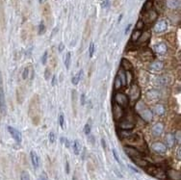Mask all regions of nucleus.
Returning <instances> with one entry per match:
<instances>
[{"label": "nucleus", "instance_id": "obj_1", "mask_svg": "<svg viewBox=\"0 0 181 180\" xmlns=\"http://www.w3.org/2000/svg\"><path fill=\"white\" fill-rule=\"evenodd\" d=\"M123 150L124 152L126 153V155L129 157L135 165H137L138 167L145 169L147 166L149 164V163L144 159V156H143V153L138 150L137 148H135L133 147H130V145H125L123 147Z\"/></svg>", "mask_w": 181, "mask_h": 180}, {"label": "nucleus", "instance_id": "obj_2", "mask_svg": "<svg viewBox=\"0 0 181 180\" xmlns=\"http://www.w3.org/2000/svg\"><path fill=\"white\" fill-rule=\"evenodd\" d=\"M135 111L140 116L141 119L144 120L145 122H150L153 119V113L151 109H149L144 103V101H142L140 99L135 103Z\"/></svg>", "mask_w": 181, "mask_h": 180}, {"label": "nucleus", "instance_id": "obj_3", "mask_svg": "<svg viewBox=\"0 0 181 180\" xmlns=\"http://www.w3.org/2000/svg\"><path fill=\"white\" fill-rule=\"evenodd\" d=\"M125 141L128 143V145L133 147L135 148H137L140 151H147V144H145V140L138 134H130L129 136H127L125 138Z\"/></svg>", "mask_w": 181, "mask_h": 180}, {"label": "nucleus", "instance_id": "obj_4", "mask_svg": "<svg viewBox=\"0 0 181 180\" xmlns=\"http://www.w3.org/2000/svg\"><path fill=\"white\" fill-rule=\"evenodd\" d=\"M29 117H31L34 124H38L40 122L41 114H40V101L38 95H35L31 100L30 106H29Z\"/></svg>", "mask_w": 181, "mask_h": 180}, {"label": "nucleus", "instance_id": "obj_5", "mask_svg": "<svg viewBox=\"0 0 181 180\" xmlns=\"http://www.w3.org/2000/svg\"><path fill=\"white\" fill-rule=\"evenodd\" d=\"M145 172H147L148 175L152 176V177L160 179V180H166L167 179L166 171H164L162 168L148 164L147 167L145 168Z\"/></svg>", "mask_w": 181, "mask_h": 180}, {"label": "nucleus", "instance_id": "obj_6", "mask_svg": "<svg viewBox=\"0 0 181 180\" xmlns=\"http://www.w3.org/2000/svg\"><path fill=\"white\" fill-rule=\"evenodd\" d=\"M114 100H115V103H117L118 105L123 107V108L127 107L128 103H129V98H128V96L125 95L124 92H118L115 93Z\"/></svg>", "mask_w": 181, "mask_h": 180}, {"label": "nucleus", "instance_id": "obj_7", "mask_svg": "<svg viewBox=\"0 0 181 180\" xmlns=\"http://www.w3.org/2000/svg\"><path fill=\"white\" fill-rule=\"evenodd\" d=\"M112 113H113V119H114L115 122H120L125 115L124 108L120 105H118L117 103H114L113 104Z\"/></svg>", "mask_w": 181, "mask_h": 180}, {"label": "nucleus", "instance_id": "obj_8", "mask_svg": "<svg viewBox=\"0 0 181 180\" xmlns=\"http://www.w3.org/2000/svg\"><path fill=\"white\" fill-rule=\"evenodd\" d=\"M141 96V89L137 84H132L130 86V90H129V98L132 102L136 103L140 99Z\"/></svg>", "mask_w": 181, "mask_h": 180}, {"label": "nucleus", "instance_id": "obj_9", "mask_svg": "<svg viewBox=\"0 0 181 180\" xmlns=\"http://www.w3.org/2000/svg\"><path fill=\"white\" fill-rule=\"evenodd\" d=\"M143 18H144V20H143L144 22L151 23V22L155 21V20L157 19L158 14H157V12L155 11V10L150 9V10H148V11L144 13V16H143Z\"/></svg>", "mask_w": 181, "mask_h": 180}, {"label": "nucleus", "instance_id": "obj_10", "mask_svg": "<svg viewBox=\"0 0 181 180\" xmlns=\"http://www.w3.org/2000/svg\"><path fill=\"white\" fill-rule=\"evenodd\" d=\"M6 101H5V93L3 91L2 80L0 77V113L2 115H6Z\"/></svg>", "mask_w": 181, "mask_h": 180}, {"label": "nucleus", "instance_id": "obj_11", "mask_svg": "<svg viewBox=\"0 0 181 180\" xmlns=\"http://www.w3.org/2000/svg\"><path fill=\"white\" fill-rule=\"evenodd\" d=\"M151 149L158 154H165L167 152V145L161 142H155L151 144Z\"/></svg>", "mask_w": 181, "mask_h": 180}, {"label": "nucleus", "instance_id": "obj_12", "mask_svg": "<svg viewBox=\"0 0 181 180\" xmlns=\"http://www.w3.org/2000/svg\"><path fill=\"white\" fill-rule=\"evenodd\" d=\"M167 178L170 180H181V172L177 169H169L166 171Z\"/></svg>", "mask_w": 181, "mask_h": 180}, {"label": "nucleus", "instance_id": "obj_13", "mask_svg": "<svg viewBox=\"0 0 181 180\" xmlns=\"http://www.w3.org/2000/svg\"><path fill=\"white\" fill-rule=\"evenodd\" d=\"M164 124L162 122H156L151 128V133L154 137H159L164 132Z\"/></svg>", "mask_w": 181, "mask_h": 180}, {"label": "nucleus", "instance_id": "obj_14", "mask_svg": "<svg viewBox=\"0 0 181 180\" xmlns=\"http://www.w3.org/2000/svg\"><path fill=\"white\" fill-rule=\"evenodd\" d=\"M8 131L9 133L11 134V136L15 139V141L16 142L17 144H21L22 142V136H21V133L19 132V130L16 129L12 126H8Z\"/></svg>", "mask_w": 181, "mask_h": 180}, {"label": "nucleus", "instance_id": "obj_15", "mask_svg": "<svg viewBox=\"0 0 181 180\" xmlns=\"http://www.w3.org/2000/svg\"><path fill=\"white\" fill-rule=\"evenodd\" d=\"M145 98L149 102L157 101L160 98V92L158 91H156V90H150V91H148L145 93Z\"/></svg>", "mask_w": 181, "mask_h": 180}, {"label": "nucleus", "instance_id": "obj_16", "mask_svg": "<svg viewBox=\"0 0 181 180\" xmlns=\"http://www.w3.org/2000/svg\"><path fill=\"white\" fill-rule=\"evenodd\" d=\"M168 28V21L165 19L159 20V21L156 22V24L154 25V31L156 33H163L165 32Z\"/></svg>", "mask_w": 181, "mask_h": 180}, {"label": "nucleus", "instance_id": "obj_17", "mask_svg": "<svg viewBox=\"0 0 181 180\" xmlns=\"http://www.w3.org/2000/svg\"><path fill=\"white\" fill-rule=\"evenodd\" d=\"M135 127V122L131 120H120V128L121 130H128L130 131Z\"/></svg>", "mask_w": 181, "mask_h": 180}, {"label": "nucleus", "instance_id": "obj_18", "mask_svg": "<svg viewBox=\"0 0 181 180\" xmlns=\"http://www.w3.org/2000/svg\"><path fill=\"white\" fill-rule=\"evenodd\" d=\"M140 58L142 59L143 61L147 62V61H151L153 59V54H152V51L148 48H145L143 49L141 52H140Z\"/></svg>", "mask_w": 181, "mask_h": 180}, {"label": "nucleus", "instance_id": "obj_19", "mask_svg": "<svg viewBox=\"0 0 181 180\" xmlns=\"http://www.w3.org/2000/svg\"><path fill=\"white\" fill-rule=\"evenodd\" d=\"M150 38H151V32L149 30H147V31H145V32H142L141 36L137 41H138L139 44H141L142 46V44L148 43V41L150 40Z\"/></svg>", "mask_w": 181, "mask_h": 180}, {"label": "nucleus", "instance_id": "obj_20", "mask_svg": "<svg viewBox=\"0 0 181 180\" xmlns=\"http://www.w3.org/2000/svg\"><path fill=\"white\" fill-rule=\"evenodd\" d=\"M153 50L155 51V53H157L159 55H164L167 53V51H168V47H167L166 43H161L153 46Z\"/></svg>", "mask_w": 181, "mask_h": 180}, {"label": "nucleus", "instance_id": "obj_21", "mask_svg": "<svg viewBox=\"0 0 181 180\" xmlns=\"http://www.w3.org/2000/svg\"><path fill=\"white\" fill-rule=\"evenodd\" d=\"M30 158H31V162L33 164V167L35 169H38L40 167V157L39 155L37 154L36 151L32 150L30 152Z\"/></svg>", "mask_w": 181, "mask_h": 180}, {"label": "nucleus", "instance_id": "obj_22", "mask_svg": "<svg viewBox=\"0 0 181 180\" xmlns=\"http://www.w3.org/2000/svg\"><path fill=\"white\" fill-rule=\"evenodd\" d=\"M164 68V63L162 61H154L150 64V70L153 71H161Z\"/></svg>", "mask_w": 181, "mask_h": 180}, {"label": "nucleus", "instance_id": "obj_23", "mask_svg": "<svg viewBox=\"0 0 181 180\" xmlns=\"http://www.w3.org/2000/svg\"><path fill=\"white\" fill-rule=\"evenodd\" d=\"M166 143H167V145H168L169 147H175V144L176 143V138L175 135H172V134H167V136H166Z\"/></svg>", "mask_w": 181, "mask_h": 180}, {"label": "nucleus", "instance_id": "obj_24", "mask_svg": "<svg viewBox=\"0 0 181 180\" xmlns=\"http://www.w3.org/2000/svg\"><path fill=\"white\" fill-rule=\"evenodd\" d=\"M152 113H155L156 115L162 116L165 113V107L162 104H155L152 108Z\"/></svg>", "mask_w": 181, "mask_h": 180}, {"label": "nucleus", "instance_id": "obj_25", "mask_svg": "<svg viewBox=\"0 0 181 180\" xmlns=\"http://www.w3.org/2000/svg\"><path fill=\"white\" fill-rule=\"evenodd\" d=\"M120 64H121V68H123V70H125V71L133 70V65H132V64L127 60V59L123 58V60H121V63H120Z\"/></svg>", "mask_w": 181, "mask_h": 180}, {"label": "nucleus", "instance_id": "obj_26", "mask_svg": "<svg viewBox=\"0 0 181 180\" xmlns=\"http://www.w3.org/2000/svg\"><path fill=\"white\" fill-rule=\"evenodd\" d=\"M153 5H154L155 9L157 10L158 12H160V13L164 12L165 3H164L163 0H154V2H153Z\"/></svg>", "mask_w": 181, "mask_h": 180}, {"label": "nucleus", "instance_id": "obj_27", "mask_svg": "<svg viewBox=\"0 0 181 180\" xmlns=\"http://www.w3.org/2000/svg\"><path fill=\"white\" fill-rule=\"evenodd\" d=\"M81 150H82V145H81V144H80V142L77 141V140L74 141V143H73V152H74V154L79 155Z\"/></svg>", "mask_w": 181, "mask_h": 180}, {"label": "nucleus", "instance_id": "obj_28", "mask_svg": "<svg viewBox=\"0 0 181 180\" xmlns=\"http://www.w3.org/2000/svg\"><path fill=\"white\" fill-rule=\"evenodd\" d=\"M82 74H83V70H79L77 73H76L73 77H72V79H71V83L73 85H77L78 83H79V81H80V79H81V77H82Z\"/></svg>", "mask_w": 181, "mask_h": 180}, {"label": "nucleus", "instance_id": "obj_29", "mask_svg": "<svg viewBox=\"0 0 181 180\" xmlns=\"http://www.w3.org/2000/svg\"><path fill=\"white\" fill-rule=\"evenodd\" d=\"M141 34H142V30L135 29V30L133 31V33H132V35H131V41H133V43H136V41L139 40V38H140Z\"/></svg>", "mask_w": 181, "mask_h": 180}, {"label": "nucleus", "instance_id": "obj_30", "mask_svg": "<svg viewBox=\"0 0 181 180\" xmlns=\"http://www.w3.org/2000/svg\"><path fill=\"white\" fill-rule=\"evenodd\" d=\"M118 76L120 77L121 83H123V86H126V81H125V70H123V68H120L119 71H118Z\"/></svg>", "mask_w": 181, "mask_h": 180}, {"label": "nucleus", "instance_id": "obj_31", "mask_svg": "<svg viewBox=\"0 0 181 180\" xmlns=\"http://www.w3.org/2000/svg\"><path fill=\"white\" fill-rule=\"evenodd\" d=\"M121 87H123V83H121L119 76L117 75L114 80V89L116 90V91H119V90L121 89Z\"/></svg>", "mask_w": 181, "mask_h": 180}, {"label": "nucleus", "instance_id": "obj_32", "mask_svg": "<svg viewBox=\"0 0 181 180\" xmlns=\"http://www.w3.org/2000/svg\"><path fill=\"white\" fill-rule=\"evenodd\" d=\"M125 81H126V85H130L133 81V73L131 70L125 71Z\"/></svg>", "mask_w": 181, "mask_h": 180}, {"label": "nucleus", "instance_id": "obj_33", "mask_svg": "<svg viewBox=\"0 0 181 180\" xmlns=\"http://www.w3.org/2000/svg\"><path fill=\"white\" fill-rule=\"evenodd\" d=\"M71 52H68L66 54V57H65V67L67 68V70L69 68V65H71Z\"/></svg>", "mask_w": 181, "mask_h": 180}, {"label": "nucleus", "instance_id": "obj_34", "mask_svg": "<svg viewBox=\"0 0 181 180\" xmlns=\"http://www.w3.org/2000/svg\"><path fill=\"white\" fill-rule=\"evenodd\" d=\"M167 4L172 9H175L177 6L179 5V0H168L167 1Z\"/></svg>", "mask_w": 181, "mask_h": 180}, {"label": "nucleus", "instance_id": "obj_35", "mask_svg": "<svg viewBox=\"0 0 181 180\" xmlns=\"http://www.w3.org/2000/svg\"><path fill=\"white\" fill-rule=\"evenodd\" d=\"M152 6H153V1H152V0H148V1L145 3L144 7H143V11H144V12L148 11V10H150L152 8Z\"/></svg>", "mask_w": 181, "mask_h": 180}, {"label": "nucleus", "instance_id": "obj_36", "mask_svg": "<svg viewBox=\"0 0 181 180\" xmlns=\"http://www.w3.org/2000/svg\"><path fill=\"white\" fill-rule=\"evenodd\" d=\"M76 95H77V92L76 91H72L71 92V96H72V105H73V112L76 113Z\"/></svg>", "mask_w": 181, "mask_h": 180}, {"label": "nucleus", "instance_id": "obj_37", "mask_svg": "<svg viewBox=\"0 0 181 180\" xmlns=\"http://www.w3.org/2000/svg\"><path fill=\"white\" fill-rule=\"evenodd\" d=\"M166 39L168 40V41H170L172 44H175V34H169V35H167Z\"/></svg>", "mask_w": 181, "mask_h": 180}, {"label": "nucleus", "instance_id": "obj_38", "mask_svg": "<svg viewBox=\"0 0 181 180\" xmlns=\"http://www.w3.org/2000/svg\"><path fill=\"white\" fill-rule=\"evenodd\" d=\"M158 83L160 85H167L168 84V77L167 76H161V77H159Z\"/></svg>", "mask_w": 181, "mask_h": 180}, {"label": "nucleus", "instance_id": "obj_39", "mask_svg": "<svg viewBox=\"0 0 181 180\" xmlns=\"http://www.w3.org/2000/svg\"><path fill=\"white\" fill-rule=\"evenodd\" d=\"M45 25H44V23L43 21H41L40 23V25H39V35H43V34L45 33Z\"/></svg>", "mask_w": 181, "mask_h": 180}, {"label": "nucleus", "instance_id": "obj_40", "mask_svg": "<svg viewBox=\"0 0 181 180\" xmlns=\"http://www.w3.org/2000/svg\"><path fill=\"white\" fill-rule=\"evenodd\" d=\"M50 14H51V12H50L49 6L46 5V6L44 7V9H43V15H44V16H45V18H49Z\"/></svg>", "mask_w": 181, "mask_h": 180}, {"label": "nucleus", "instance_id": "obj_41", "mask_svg": "<svg viewBox=\"0 0 181 180\" xmlns=\"http://www.w3.org/2000/svg\"><path fill=\"white\" fill-rule=\"evenodd\" d=\"M93 53H95V43H90V47H89V57L92 58L93 56Z\"/></svg>", "mask_w": 181, "mask_h": 180}, {"label": "nucleus", "instance_id": "obj_42", "mask_svg": "<svg viewBox=\"0 0 181 180\" xmlns=\"http://www.w3.org/2000/svg\"><path fill=\"white\" fill-rule=\"evenodd\" d=\"M144 26H145V22L143 21L142 19H139L138 22L136 23V29L137 30H142L144 29Z\"/></svg>", "mask_w": 181, "mask_h": 180}, {"label": "nucleus", "instance_id": "obj_43", "mask_svg": "<svg viewBox=\"0 0 181 180\" xmlns=\"http://www.w3.org/2000/svg\"><path fill=\"white\" fill-rule=\"evenodd\" d=\"M20 180H30V175L27 171H22L20 174Z\"/></svg>", "mask_w": 181, "mask_h": 180}, {"label": "nucleus", "instance_id": "obj_44", "mask_svg": "<svg viewBox=\"0 0 181 180\" xmlns=\"http://www.w3.org/2000/svg\"><path fill=\"white\" fill-rule=\"evenodd\" d=\"M28 76H29V68L26 67L25 68H24L23 72H22V78L25 80V79L28 78Z\"/></svg>", "mask_w": 181, "mask_h": 180}, {"label": "nucleus", "instance_id": "obj_45", "mask_svg": "<svg viewBox=\"0 0 181 180\" xmlns=\"http://www.w3.org/2000/svg\"><path fill=\"white\" fill-rule=\"evenodd\" d=\"M44 78H45V80H49L51 78V71L49 68H46V70H44Z\"/></svg>", "mask_w": 181, "mask_h": 180}, {"label": "nucleus", "instance_id": "obj_46", "mask_svg": "<svg viewBox=\"0 0 181 180\" xmlns=\"http://www.w3.org/2000/svg\"><path fill=\"white\" fill-rule=\"evenodd\" d=\"M84 133L86 135H90V125L89 123H87L86 125L84 126Z\"/></svg>", "mask_w": 181, "mask_h": 180}, {"label": "nucleus", "instance_id": "obj_47", "mask_svg": "<svg viewBox=\"0 0 181 180\" xmlns=\"http://www.w3.org/2000/svg\"><path fill=\"white\" fill-rule=\"evenodd\" d=\"M64 122H65V119H64V115L61 114L60 116H59V124H60V126L63 128L64 127Z\"/></svg>", "mask_w": 181, "mask_h": 180}, {"label": "nucleus", "instance_id": "obj_48", "mask_svg": "<svg viewBox=\"0 0 181 180\" xmlns=\"http://www.w3.org/2000/svg\"><path fill=\"white\" fill-rule=\"evenodd\" d=\"M49 141L50 143H55V141H56V136H55V134L53 132H50L49 133Z\"/></svg>", "mask_w": 181, "mask_h": 180}, {"label": "nucleus", "instance_id": "obj_49", "mask_svg": "<svg viewBox=\"0 0 181 180\" xmlns=\"http://www.w3.org/2000/svg\"><path fill=\"white\" fill-rule=\"evenodd\" d=\"M46 61H47V51H45V52L43 53V57H41V63H43V65L46 64Z\"/></svg>", "mask_w": 181, "mask_h": 180}, {"label": "nucleus", "instance_id": "obj_50", "mask_svg": "<svg viewBox=\"0 0 181 180\" xmlns=\"http://www.w3.org/2000/svg\"><path fill=\"white\" fill-rule=\"evenodd\" d=\"M80 102H81V105H85V103H86V95H85V93H82L81 96H80Z\"/></svg>", "mask_w": 181, "mask_h": 180}, {"label": "nucleus", "instance_id": "obj_51", "mask_svg": "<svg viewBox=\"0 0 181 180\" xmlns=\"http://www.w3.org/2000/svg\"><path fill=\"white\" fill-rule=\"evenodd\" d=\"M113 155H114L115 159H116V161H117L118 163H119V164H120V161L119 155H118V153H117V150H116V149H113Z\"/></svg>", "mask_w": 181, "mask_h": 180}, {"label": "nucleus", "instance_id": "obj_52", "mask_svg": "<svg viewBox=\"0 0 181 180\" xmlns=\"http://www.w3.org/2000/svg\"><path fill=\"white\" fill-rule=\"evenodd\" d=\"M61 141L65 144V145H66V147H71V143H69V141H68V139H65V138H62Z\"/></svg>", "mask_w": 181, "mask_h": 180}, {"label": "nucleus", "instance_id": "obj_53", "mask_svg": "<svg viewBox=\"0 0 181 180\" xmlns=\"http://www.w3.org/2000/svg\"><path fill=\"white\" fill-rule=\"evenodd\" d=\"M109 6H110V2H109V0H105L103 3H102V8H105V9H108L109 8Z\"/></svg>", "mask_w": 181, "mask_h": 180}, {"label": "nucleus", "instance_id": "obj_54", "mask_svg": "<svg viewBox=\"0 0 181 180\" xmlns=\"http://www.w3.org/2000/svg\"><path fill=\"white\" fill-rule=\"evenodd\" d=\"M90 35V28H89V22L87 23V26H86V31H85V38L87 39L88 36Z\"/></svg>", "mask_w": 181, "mask_h": 180}, {"label": "nucleus", "instance_id": "obj_55", "mask_svg": "<svg viewBox=\"0 0 181 180\" xmlns=\"http://www.w3.org/2000/svg\"><path fill=\"white\" fill-rule=\"evenodd\" d=\"M57 84V77H56V75H54L53 77H52V81H51V85L52 86H55Z\"/></svg>", "mask_w": 181, "mask_h": 180}, {"label": "nucleus", "instance_id": "obj_56", "mask_svg": "<svg viewBox=\"0 0 181 180\" xmlns=\"http://www.w3.org/2000/svg\"><path fill=\"white\" fill-rule=\"evenodd\" d=\"M181 151H180V147H178V149H177V152H176V157H177V159H178V160L180 161L181 160Z\"/></svg>", "mask_w": 181, "mask_h": 180}, {"label": "nucleus", "instance_id": "obj_57", "mask_svg": "<svg viewBox=\"0 0 181 180\" xmlns=\"http://www.w3.org/2000/svg\"><path fill=\"white\" fill-rule=\"evenodd\" d=\"M38 180H48V179H47L46 174H41V175L40 176L39 179H38Z\"/></svg>", "mask_w": 181, "mask_h": 180}, {"label": "nucleus", "instance_id": "obj_58", "mask_svg": "<svg viewBox=\"0 0 181 180\" xmlns=\"http://www.w3.org/2000/svg\"><path fill=\"white\" fill-rule=\"evenodd\" d=\"M66 172H67V174H69V164H68V160L66 161Z\"/></svg>", "mask_w": 181, "mask_h": 180}, {"label": "nucleus", "instance_id": "obj_59", "mask_svg": "<svg viewBox=\"0 0 181 180\" xmlns=\"http://www.w3.org/2000/svg\"><path fill=\"white\" fill-rule=\"evenodd\" d=\"M101 144H102V147H103V148L104 149H107V147H106V143H105V140L104 139H101Z\"/></svg>", "mask_w": 181, "mask_h": 180}, {"label": "nucleus", "instance_id": "obj_60", "mask_svg": "<svg viewBox=\"0 0 181 180\" xmlns=\"http://www.w3.org/2000/svg\"><path fill=\"white\" fill-rule=\"evenodd\" d=\"M58 50H59V52H62V51L64 50V44L60 43V46H59V47H58Z\"/></svg>", "mask_w": 181, "mask_h": 180}, {"label": "nucleus", "instance_id": "obj_61", "mask_svg": "<svg viewBox=\"0 0 181 180\" xmlns=\"http://www.w3.org/2000/svg\"><path fill=\"white\" fill-rule=\"evenodd\" d=\"M130 28H131V24H128V26L126 27V29H125V34H127L128 32H129Z\"/></svg>", "mask_w": 181, "mask_h": 180}, {"label": "nucleus", "instance_id": "obj_62", "mask_svg": "<svg viewBox=\"0 0 181 180\" xmlns=\"http://www.w3.org/2000/svg\"><path fill=\"white\" fill-rule=\"evenodd\" d=\"M39 2L41 3V4H43V3L46 2V0H39Z\"/></svg>", "mask_w": 181, "mask_h": 180}]
</instances>
